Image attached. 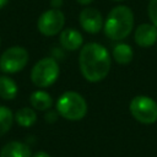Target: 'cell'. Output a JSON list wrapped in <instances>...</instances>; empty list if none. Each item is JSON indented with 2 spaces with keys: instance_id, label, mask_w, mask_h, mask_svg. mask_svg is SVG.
I'll list each match as a JSON object with an SVG mask.
<instances>
[{
  "instance_id": "obj_4",
  "label": "cell",
  "mask_w": 157,
  "mask_h": 157,
  "mask_svg": "<svg viewBox=\"0 0 157 157\" xmlns=\"http://www.w3.org/2000/svg\"><path fill=\"white\" fill-rule=\"evenodd\" d=\"M59 64L53 58H43L38 60L31 71V80L34 86L45 88L52 86L59 77Z\"/></svg>"
},
{
  "instance_id": "obj_8",
  "label": "cell",
  "mask_w": 157,
  "mask_h": 157,
  "mask_svg": "<svg viewBox=\"0 0 157 157\" xmlns=\"http://www.w3.org/2000/svg\"><path fill=\"white\" fill-rule=\"evenodd\" d=\"M78 22L87 33H98L103 27V18L101 12L94 7H85L78 15Z\"/></svg>"
},
{
  "instance_id": "obj_10",
  "label": "cell",
  "mask_w": 157,
  "mask_h": 157,
  "mask_svg": "<svg viewBox=\"0 0 157 157\" xmlns=\"http://www.w3.org/2000/svg\"><path fill=\"white\" fill-rule=\"evenodd\" d=\"M59 42L61 47L66 50H77L83 44V38L81 33L74 28H66L60 32Z\"/></svg>"
},
{
  "instance_id": "obj_13",
  "label": "cell",
  "mask_w": 157,
  "mask_h": 157,
  "mask_svg": "<svg viewBox=\"0 0 157 157\" xmlns=\"http://www.w3.org/2000/svg\"><path fill=\"white\" fill-rule=\"evenodd\" d=\"M134 56L132 48L126 43H119L113 49V58L120 65H128L131 63Z\"/></svg>"
},
{
  "instance_id": "obj_5",
  "label": "cell",
  "mask_w": 157,
  "mask_h": 157,
  "mask_svg": "<svg viewBox=\"0 0 157 157\" xmlns=\"http://www.w3.org/2000/svg\"><path fill=\"white\" fill-rule=\"evenodd\" d=\"M129 109L135 120L151 125L157 121V102L147 96H136L131 99Z\"/></svg>"
},
{
  "instance_id": "obj_19",
  "label": "cell",
  "mask_w": 157,
  "mask_h": 157,
  "mask_svg": "<svg viewBox=\"0 0 157 157\" xmlns=\"http://www.w3.org/2000/svg\"><path fill=\"white\" fill-rule=\"evenodd\" d=\"M80 5H88V4H91L93 0H76Z\"/></svg>"
},
{
  "instance_id": "obj_1",
  "label": "cell",
  "mask_w": 157,
  "mask_h": 157,
  "mask_svg": "<svg viewBox=\"0 0 157 157\" xmlns=\"http://www.w3.org/2000/svg\"><path fill=\"white\" fill-rule=\"evenodd\" d=\"M78 66L82 76L88 82H99L109 74L110 55L102 44L87 43L81 47Z\"/></svg>"
},
{
  "instance_id": "obj_18",
  "label": "cell",
  "mask_w": 157,
  "mask_h": 157,
  "mask_svg": "<svg viewBox=\"0 0 157 157\" xmlns=\"http://www.w3.org/2000/svg\"><path fill=\"white\" fill-rule=\"evenodd\" d=\"M33 157H52L50 155H48L45 151H38Z\"/></svg>"
},
{
  "instance_id": "obj_9",
  "label": "cell",
  "mask_w": 157,
  "mask_h": 157,
  "mask_svg": "<svg viewBox=\"0 0 157 157\" xmlns=\"http://www.w3.org/2000/svg\"><path fill=\"white\" fill-rule=\"evenodd\" d=\"M134 39L139 47L150 48L157 42V27L152 23H141L134 34Z\"/></svg>"
},
{
  "instance_id": "obj_14",
  "label": "cell",
  "mask_w": 157,
  "mask_h": 157,
  "mask_svg": "<svg viewBox=\"0 0 157 157\" xmlns=\"http://www.w3.org/2000/svg\"><path fill=\"white\" fill-rule=\"evenodd\" d=\"M17 96V85L16 82L5 75L0 76V97L2 99L10 101Z\"/></svg>"
},
{
  "instance_id": "obj_16",
  "label": "cell",
  "mask_w": 157,
  "mask_h": 157,
  "mask_svg": "<svg viewBox=\"0 0 157 157\" xmlns=\"http://www.w3.org/2000/svg\"><path fill=\"white\" fill-rule=\"evenodd\" d=\"M13 113L10 108L5 105H0V136L5 135L12 126L13 123Z\"/></svg>"
},
{
  "instance_id": "obj_11",
  "label": "cell",
  "mask_w": 157,
  "mask_h": 157,
  "mask_svg": "<svg viewBox=\"0 0 157 157\" xmlns=\"http://www.w3.org/2000/svg\"><path fill=\"white\" fill-rule=\"evenodd\" d=\"M0 157H32L31 148L21 141H10L2 146Z\"/></svg>"
},
{
  "instance_id": "obj_2",
  "label": "cell",
  "mask_w": 157,
  "mask_h": 157,
  "mask_svg": "<svg viewBox=\"0 0 157 157\" xmlns=\"http://www.w3.org/2000/svg\"><path fill=\"white\" fill-rule=\"evenodd\" d=\"M134 27V13L130 7L118 5L108 13L103 28L105 36L112 40H121L126 38Z\"/></svg>"
},
{
  "instance_id": "obj_17",
  "label": "cell",
  "mask_w": 157,
  "mask_h": 157,
  "mask_svg": "<svg viewBox=\"0 0 157 157\" xmlns=\"http://www.w3.org/2000/svg\"><path fill=\"white\" fill-rule=\"evenodd\" d=\"M147 13L152 25L157 27V0H150L147 6Z\"/></svg>"
},
{
  "instance_id": "obj_21",
  "label": "cell",
  "mask_w": 157,
  "mask_h": 157,
  "mask_svg": "<svg viewBox=\"0 0 157 157\" xmlns=\"http://www.w3.org/2000/svg\"><path fill=\"white\" fill-rule=\"evenodd\" d=\"M113 1H123V0H113Z\"/></svg>"
},
{
  "instance_id": "obj_22",
  "label": "cell",
  "mask_w": 157,
  "mask_h": 157,
  "mask_svg": "<svg viewBox=\"0 0 157 157\" xmlns=\"http://www.w3.org/2000/svg\"><path fill=\"white\" fill-rule=\"evenodd\" d=\"M0 43H1V39H0Z\"/></svg>"
},
{
  "instance_id": "obj_20",
  "label": "cell",
  "mask_w": 157,
  "mask_h": 157,
  "mask_svg": "<svg viewBox=\"0 0 157 157\" xmlns=\"http://www.w3.org/2000/svg\"><path fill=\"white\" fill-rule=\"evenodd\" d=\"M7 4V0H0V9H2Z\"/></svg>"
},
{
  "instance_id": "obj_3",
  "label": "cell",
  "mask_w": 157,
  "mask_h": 157,
  "mask_svg": "<svg viewBox=\"0 0 157 157\" xmlns=\"http://www.w3.org/2000/svg\"><path fill=\"white\" fill-rule=\"evenodd\" d=\"M56 112L64 119L71 121L81 120L87 113L86 99L78 92L66 91L56 101Z\"/></svg>"
},
{
  "instance_id": "obj_7",
  "label": "cell",
  "mask_w": 157,
  "mask_h": 157,
  "mask_svg": "<svg viewBox=\"0 0 157 157\" xmlns=\"http://www.w3.org/2000/svg\"><path fill=\"white\" fill-rule=\"evenodd\" d=\"M65 25V16L59 9H50L44 11L37 22L38 31L45 37H53L61 32Z\"/></svg>"
},
{
  "instance_id": "obj_6",
  "label": "cell",
  "mask_w": 157,
  "mask_h": 157,
  "mask_svg": "<svg viewBox=\"0 0 157 157\" xmlns=\"http://www.w3.org/2000/svg\"><path fill=\"white\" fill-rule=\"evenodd\" d=\"M28 52L22 47L7 48L0 56V70L4 74H15L21 71L28 63Z\"/></svg>"
},
{
  "instance_id": "obj_12",
  "label": "cell",
  "mask_w": 157,
  "mask_h": 157,
  "mask_svg": "<svg viewBox=\"0 0 157 157\" xmlns=\"http://www.w3.org/2000/svg\"><path fill=\"white\" fill-rule=\"evenodd\" d=\"M29 103L36 110L44 112V110H48L53 105V98L50 97L48 92L38 90V91H34L29 96Z\"/></svg>"
},
{
  "instance_id": "obj_15",
  "label": "cell",
  "mask_w": 157,
  "mask_h": 157,
  "mask_svg": "<svg viewBox=\"0 0 157 157\" xmlns=\"http://www.w3.org/2000/svg\"><path fill=\"white\" fill-rule=\"evenodd\" d=\"M15 120L20 126L29 128L37 121V114H36L34 109L23 107L15 113Z\"/></svg>"
}]
</instances>
